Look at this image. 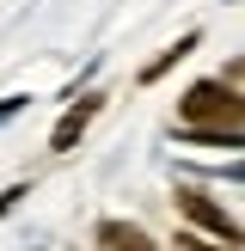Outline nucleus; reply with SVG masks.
<instances>
[{
    "label": "nucleus",
    "mask_w": 245,
    "mask_h": 251,
    "mask_svg": "<svg viewBox=\"0 0 245 251\" xmlns=\"http://www.w3.org/2000/svg\"><path fill=\"white\" fill-rule=\"evenodd\" d=\"M184 117H190V123H208V117L245 123V98L227 92V86H215V80H202V86H190V98H184Z\"/></svg>",
    "instance_id": "nucleus-1"
},
{
    "label": "nucleus",
    "mask_w": 245,
    "mask_h": 251,
    "mask_svg": "<svg viewBox=\"0 0 245 251\" xmlns=\"http://www.w3.org/2000/svg\"><path fill=\"white\" fill-rule=\"evenodd\" d=\"M178 202H184V215H196V221H202L208 233H220V239H227V245H245V227H239V221H227V215H220V208H208V202H202V196H196V190H184Z\"/></svg>",
    "instance_id": "nucleus-2"
},
{
    "label": "nucleus",
    "mask_w": 245,
    "mask_h": 251,
    "mask_svg": "<svg viewBox=\"0 0 245 251\" xmlns=\"http://www.w3.org/2000/svg\"><path fill=\"white\" fill-rule=\"evenodd\" d=\"M92 117H98V98H80V104H74L68 117L55 123V135H49V147H55V153H68V147H74V141L86 135V123H92Z\"/></svg>",
    "instance_id": "nucleus-3"
},
{
    "label": "nucleus",
    "mask_w": 245,
    "mask_h": 251,
    "mask_svg": "<svg viewBox=\"0 0 245 251\" xmlns=\"http://www.w3.org/2000/svg\"><path fill=\"white\" fill-rule=\"evenodd\" d=\"M98 251H159V245L141 227H129V221H104L98 227Z\"/></svg>",
    "instance_id": "nucleus-4"
},
{
    "label": "nucleus",
    "mask_w": 245,
    "mask_h": 251,
    "mask_svg": "<svg viewBox=\"0 0 245 251\" xmlns=\"http://www.w3.org/2000/svg\"><path fill=\"white\" fill-rule=\"evenodd\" d=\"M190 49H196V31H190V37H178V43H172V49H166V55H159V61H153V68H141V80H159V74H166V68H178V61H184V55H190Z\"/></svg>",
    "instance_id": "nucleus-5"
},
{
    "label": "nucleus",
    "mask_w": 245,
    "mask_h": 251,
    "mask_svg": "<svg viewBox=\"0 0 245 251\" xmlns=\"http://www.w3.org/2000/svg\"><path fill=\"white\" fill-rule=\"evenodd\" d=\"M239 178H245V166H239Z\"/></svg>",
    "instance_id": "nucleus-6"
}]
</instances>
